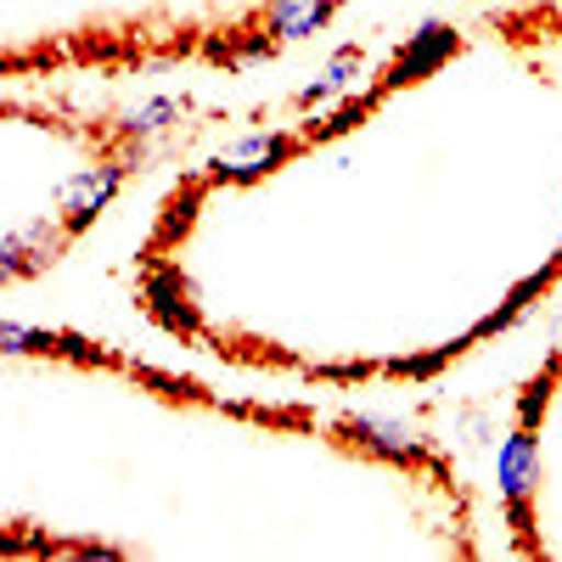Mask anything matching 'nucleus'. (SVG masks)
I'll use <instances>...</instances> for the list:
<instances>
[{
	"mask_svg": "<svg viewBox=\"0 0 562 562\" xmlns=\"http://www.w3.org/2000/svg\"><path fill=\"white\" fill-rule=\"evenodd\" d=\"M495 473H501V495H506V506H512V518H518V524L529 529V512H524V501H529V490L540 484V450H535L529 422H524L518 434H506Z\"/></svg>",
	"mask_w": 562,
	"mask_h": 562,
	"instance_id": "f03ea898",
	"label": "nucleus"
},
{
	"mask_svg": "<svg viewBox=\"0 0 562 562\" xmlns=\"http://www.w3.org/2000/svg\"><path fill=\"white\" fill-rule=\"evenodd\" d=\"M349 434L366 445V450H378L389 461H422L428 456V445H422L416 428H405V422H383V416H355L349 422Z\"/></svg>",
	"mask_w": 562,
	"mask_h": 562,
	"instance_id": "39448f33",
	"label": "nucleus"
},
{
	"mask_svg": "<svg viewBox=\"0 0 562 562\" xmlns=\"http://www.w3.org/2000/svg\"><path fill=\"white\" fill-rule=\"evenodd\" d=\"M293 153H299V140H293V135H270V130H259V135L231 140V147L214 158V175H220V180H259L265 169H276L281 158H293Z\"/></svg>",
	"mask_w": 562,
	"mask_h": 562,
	"instance_id": "7ed1b4c3",
	"label": "nucleus"
},
{
	"mask_svg": "<svg viewBox=\"0 0 562 562\" xmlns=\"http://www.w3.org/2000/svg\"><path fill=\"white\" fill-rule=\"evenodd\" d=\"M461 52V34L450 29V23H428L422 29L405 52L394 57V68L383 74V90H394V85H411V79H422V74H434L445 57H456Z\"/></svg>",
	"mask_w": 562,
	"mask_h": 562,
	"instance_id": "20e7f679",
	"label": "nucleus"
},
{
	"mask_svg": "<svg viewBox=\"0 0 562 562\" xmlns=\"http://www.w3.org/2000/svg\"><path fill=\"white\" fill-rule=\"evenodd\" d=\"M333 12H338V0H270L265 23L276 40H310L333 23Z\"/></svg>",
	"mask_w": 562,
	"mask_h": 562,
	"instance_id": "423d86ee",
	"label": "nucleus"
},
{
	"mask_svg": "<svg viewBox=\"0 0 562 562\" xmlns=\"http://www.w3.org/2000/svg\"><path fill=\"white\" fill-rule=\"evenodd\" d=\"M169 119H180V102L158 97V102H147L140 113H130V119H124V140H147V135H158Z\"/></svg>",
	"mask_w": 562,
	"mask_h": 562,
	"instance_id": "6e6552de",
	"label": "nucleus"
},
{
	"mask_svg": "<svg viewBox=\"0 0 562 562\" xmlns=\"http://www.w3.org/2000/svg\"><path fill=\"white\" fill-rule=\"evenodd\" d=\"M124 186V164H97V169H79L63 192H57V209H63V220H68V237L74 231H85L90 220H97L108 203H113V192Z\"/></svg>",
	"mask_w": 562,
	"mask_h": 562,
	"instance_id": "f257e3e1",
	"label": "nucleus"
},
{
	"mask_svg": "<svg viewBox=\"0 0 562 562\" xmlns=\"http://www.w3.org/2000/svg\"><path fill=\"white\" fill-rule=\"evenodd\" d=\"M360 68H366V57H360V45H344V52L326 63V74H321V85H310L304 97H299V108H315V102H326L333 90H349L355 79H360Z\"/></svg>",
	"mask_w": 562,
	"mask_h": 562,
	"instance_id": "0eeeda50",
	"label": "nucleus"
}]
</instances>
